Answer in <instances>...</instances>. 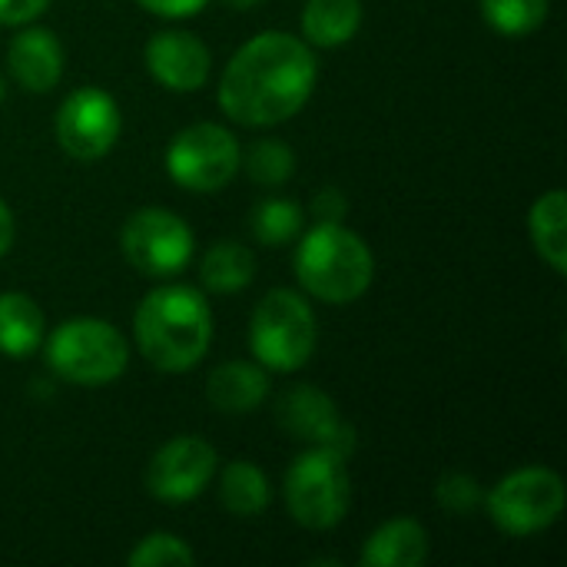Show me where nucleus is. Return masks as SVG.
I'll return each mask as SVG.
<instances>
[{"label": "nucleus", "mask_w": 567, "mask_h": 567, "mask_svg": "<svg viewBox=\"0 0 567 567\" xmlns=\"http://www.w3.org/2000/svg\"><path fill=\"white\" fill-rule=\"evenodd\" d=\"M216 449L206 439L196 435H179L166 442L146 468V492L156 502L166 505H183L199 498L209 482L216 478Z\"/></svg>", "instance_id": "9b49d317"}, {"label": "nucleus", "mask_w": 567, "mask_h": 567, "mask_svg": "<svg viewBox=\"0 0 567 567\" xmlns=\"http://www.w3.org/2000/svg\"><path fill=\"white\" fill-rule=\"evenodd\" d=\"M243 163L249 179L259 186H282L296 173V153L282 140H256Z\"/></svg>", "instance_id": "b1692460"}, {"label": "nucleus", "mask_w": 567, "mask_h": 567, "mask_svg": "<svg viewBox=\"0 0 567 567\" xmlns=\"http://www.w3.org/2000/svg\"><path fill=\"white\" fill-rule=\"evenodd\" d=\"M226 7H233V10H252V7H259L262 0H223Z\"/></svg>", "instance_id": "7c9ffc66"}, {"label": "nucleus", "mask_w": 567, "mask_h": 567, "mask_svg": "<svg viewBox=\"0 0 567 567\" xmlns=\"http://www.w3.org/2000/svg\"><path fill=\"white\" fill-rule=\"evenodd\" d=\"M146 66L173 93H193L209 80V50L186 30H159L146 43Z\"/></svg>", "instance_id": "ddd939ff"}, {"label": "nucleus", "mask_w": 567, "mask_h": 567, "mask_svg": "<svg viewBox=\"0 0 567 567\" xmlns=\"http://www.w3.org/2000/svg\"><path fill=\"white\" fill-rule=\"evenodd\" d=\"M47 7H50V0H0V23L3 27L33 23Z\"/></svg>", "instance_id": "bb28decb"}, {"label": "nucleus", "mask_w": 567, "mask_h": 567, "mask_svg": "<svg viewBox=\"0 0 567 567\" xmlns=\"http://www.w3.org/2000/svg\"><path fill=\"white\" fill-rule=\"evenodd\" d=\"M243 166L239 140L219 123H193L179 130L166 150V173L189 193L223 189Z\"/></svg>", "instance_id": "6e6552de"}, {"label": "nucleus", "mask_w": 567, "mask_h": 567, "mask_svg": "<svg viewBox=\"0 0 567 567\" xmlns=\"http://www.w3.org/2000/svg\"><path fill=\"white\" fill-rule=\"evenodd\" d=\"M435 498L449 515H472L485 505V488L465 472H449L435 485Z\"/></svg>", "instance_id": "a878e982"}, {"label": "nucleus", "mask_w": 567, "mask_h": 567, "mask_svg": "<svg viewBox=\"0 0 567 567\" xmlns=\"http://www.w3.org/2000/svg\"><path fill=\"white\" fill-rule=\"evenodd\" d=\"M133 336L153 369L189 372L203 362L213 342L209 302L193 286H159L140 302L133 316Z\"/></svg>", "instance_id": "f03ea898"}, {"label": "nucleus", "mask_w": 567, "mask_h": 567, "mask_svg": "<svg viewBox=\"0 0 567 567\" xmlns=\"http://www.w3.org/2000/svg\"><path fill=\"white\" fill-rule=\"evenodd\" d=\"M319 80V63L302 37L266 30L243 43L223 70L219 106L243 126H276L296 116Z\"/></svg>", "instance_id": "f257e3e1"}, {"label": "nucleus", "mask_w": 567, "mask_h": 567, "mask_svg": "<svg viewBox=\"0 0 567 567\" xmlns=\"http://www.w3.org/2000/svg\"><path fill=\"white\" fill-rule=\"evenodd\" d=\"M120 106L100 86L73 90L56 110V143L73 159H100L120 140Z\"/></svg>", "instance_id": "9d476101"}, {"label": "nucleus", "mask_w": 567, "mask_h": 567, "mask_svg": "<svg viewBox=\"0 0 567 567\" xmlns=\"http://www.w3.org/2000/svg\"><path fill=\"white\" fill-rule=\"evenodd\" d=\"M299 286L329 306L355 302L369 292L375 276L372 249L362 236L342 223H316L296 246L292 256Z\"/></svg>", "instance_id": "7ed1b4c3"}, {"label": "nucleus", "mask_w": 567, "mask_h": 567, "mask_svg": "<svg viewBox=\"0 0 567 567\" xmlns=\"http://www.w3.org/2000/svg\"><path fill=\"white\" fill-rule=\"evenodd\" d=\"M7 70L27 93H50L63 76V47L53 30L27 27L7 47Z\"/></svg>", "instance_id": "4468645a"}, {"label": "nucleus", "mask_w": 567, "mask_h": 567, "mask_svg": "<svg viewBox=\"0 0 567 567\" xmlns=\"http://www.w3.org/2000/svg\"><path fill=\"white\" fill-rule=\"evenodd\" d=\"M0 103H3V80H0Z\"/></svg>", "instance_id": "2f4dec72"}, {"label": "nucleus", "mask_w": 567, "mask_h": 567, "mask_svg": "<svg viewBox=\"0 0 567 567\" xmlns=\"http://www.w3.org/2000/svg\"><path fill=\"white\" fill-rule=\"evenodd\" d=\"M47 362L63 382L100 389L126 372L130 346L103 319H70L53 329L47 342Z\"/></svg>", "instance_id": "39448f33"}, {"label": "nucleus", "mask_w": 567, "mask_h": 567, "mask_svg": "<svg viewBox=\"0 0 567 567\" xmlns=\"http://www.w3.org/2000/svg\"><path fill=\"white\" fill-rule=\"evenodd\" d=\"M10 246H13V213H10V206L0 199V259L10 252Z\"/></svg>", "instance_id": "c756f323"}, {"label": "nucleus", "mask_w": 567, "mask_h": 567, "mask_svg": "<svg viewBox=\"0 0 567 567\" xmlns=\"http://www.w3.org/2000/svg\"><path fill=\"white\" fill-rule=\"evenodd\" d=\"M252 233L262 246H286L302 233V209L289 199H262L252 209Z\"/></svg>", "instance_id": "5701e85b"}, {"label": "nucleus", "mask_w": 567, "mask_h": 567, "mask_svg": "<svg viewBox=\"0 0 567 567\" xmlns=\"http://www.w3.org/2000/svg\"><path fill=\"white\" fill-rule=\"evenodd\" d=\"M120 246L126 262L146 279L179 276L193 259V233L183 216L150 206L136 209L120 233Z\"/></svg>", "instance_id": "1a4fd4ad"}, {"label": "nucleus", "mask_w": 567, "mask_h": 567, "mask_svg": "<svg viewBox=\"0 0 567 567\" xmlns=\"http://www.w3.org/2000/svg\"><path fill=\"white\" fill-rule=\"evenodd\" d=\"M565 502L567 492L561 475L551 468H538V465L505 475L485 495L488 518L505 535H515V538H528V535L551 528L561 518Z\"/></svg>", "instance_id": "0eeeda50"}, {"label": "nucleus", "mask_w": 567, "mask_h": 567, "mask_svg": "<svg viewBox=\"0 0 567 567\" xmlns=\"http://www.w3.org/2000/svg\"><path fill=\"white\" fill-rule=\"evenodd\" d=\"M269 478L259 465L236 458L223 468L219 478V502L229 515L236 518H259L269 508Z\"/></svg>", "instance_id": "aec40b11"}, {"label": "nucleus", "mask_w": 567, "mask_h": 567, "mask_svg": "<svg viewBox=\"0 0 567 567\" xmlns=\"http://www.w3.org/2000/svg\"><path fill=\"white\" fill-rule=\"evenodd\" d=\"M276 422L289 439L309 442V445H332L342 455H349L352 439L342 425L336 402L316 389V385H292L276 402Z\"/></svg>", "instance_id": "f8f14e48"}, {"label": "nucleus", "mask_w": 567, "mask_h": 567, "mask_svg": "<svg viewBox=\"0 0 567 567\" xmlns=\"http://www.w3.org/2000/svg\"><path fill=\"white\" fill-rule=\"evenodd\" d=\"M130 567H186L196 561L193 548L169 535V532H156V535H146L133 551H130Z\"/></svg>", "instance_id": "393cba45"}, {"label": "nucleus", "mask_w": 567, "mask_h": 567, "mask_svg": "<svg viewBox=\"0 0 567 567\" xmlns=\"http://www.w3.org/2000/svg\"><path fill=\"white\" fill-rule=\"evenodd\" d=\"M43 342V312L23 292H0V355L27 359Z\"/></svg>", "instance_id": "f3484780"}, {"label": "nucleus", "mask_w": 567, "mask_h": 567, "mask_svg": "<svg viewBox=\"0 0 567 567\" xmlns=\"http://www.w3.org/2000/svg\"><path fill=\"white\" fill-rule=\"evenodd\" d=\"M342 455L332 445H312L302 452L286 475V508L296 525L309 532L336 528L352 505V475Z\"/></svg>", "instance_id": "20e7f679"}, {"label": "nucleus", "mask_w": 567, "mask_h": 567, "mask_svg": "<svg viewBox=\"0 0 567 567\" xmlns=\"http://www.w3.org/2000/svg\"><path fill=\"white\" fill-rule=\"evenodd\" d=\"M143 10L156 13V17H169V20H179V17H193L199 13L209 0H136Z\"/></svg>", "instance_id": "c85d7f7f"}, {"label": "nucleus", "mask_w": 567, "mask_h": 567, "mask_svg": "<svg viewBox=\"0 0 567 567\" xmlns=\"http://www.w3.org/2000/svg\"><path fill=\"white\" fill-rule=\"evenodd\" d=\"M532 243L538 256L558 272H567V199L565 189H548L545 196L535 199L532 216H528Z\"/></svg>", "instance_id": "a211bd4d"}, {"label": "nucleus", "mask_w": 567, "mask_h": 567, "mask_svg": "<svg viewBox=\"0 0 567 567\" xmlns=\"http://www.w3.org/2000/svg\"><path fill=\"white\" fill-rule=\"evenodd\" d=\"M349 213V203L339 189H322L316 199H312V216L316 223H342Z\"/></svg>", "instance_id": "cd10ccee"}, {"label": "nucleus", "mask_w": 567, "mask_h": 567, "mask_svg": "<svg viewBox=\"0 0 567 567\" xmlns=\"http://www.w3.org/2000/svg\"><path fill=\"white\" fill-rule=\"evenodd\" d=\"M482 3V17L492 30H498L502 37H528L535 33L545 17L551 0H478Z\"/></svg>", "instance_id": "4be33fe9"}, {"label": "nucleus", "mask_w": 567, "mask_h": 567, "mask_svg": "<svg viewBox=\"0 0 567 567\" xmlns=\"http://www.w3.org/2000/svg\"><path fill=\"white\" fill-rule=\"evenodd\" d=\"M429 558V532L415 518H392L375 528L362 548L365 567H422Z\"/></svg>", "instance_id": "dca6fc26"}, {"label": "nucleus", "mask_w": 567, "mask_h": 567, "mask_svg": "<svg viewBox=\"0 0 567 567\" xmlns=\"http://www.w3.org/2000/svg\"><path fill=\"white\" fill-rule=\"evenodd\" d=\"M362 27V0H309L302 10V37L312 47H342Z\"/></svg>", "instance_id": "6ab92c4d"}, {"label": "nucleus", "mask_w": 567, "mask_h": 567, "mask_svg": "<svg viewBox=\"0 0 567 567\" xmlns=\"http://www.w3.org/2000/svg\"><path fill=\"white\" fill-rule=\"evenodd\" d=\"M206 399L223 415H249L269 399V375L252 362H223L206 382Z\"/></svg>", "instance_id": "2eb2a0df"}, {"label": "nucleus", "mask_w": 567, "mask_h": 567, "mask_svg": "<svg viewBox=\"0 0 567 567\" xmlns=\"http://www.w3.org/2000/svg\"><path fill=\"white\" fill-rule=\"evenodd\" d=\"M256 276V259L252 252L243 246V243H216L206 249L203 262H199V279L209 292H219V296H233V292H243Z\"/></svg>", "instance_id": "412c9836"}, {"label": "nucleus", "mask_w": 567, "mask_h": 567, "mask_svg": "<svg viewBox=\"0 0 567 567\" xmlns=\"http://www.w3.org/2000/svg\"><path fill=\"white\" fill-rule=\"evenodd\" d=\"M316 312L292 289H272L249 319V349L272 372H296L316 352Z\"/></svg>", "instance_id": "423d86ee"}]
</instances>
